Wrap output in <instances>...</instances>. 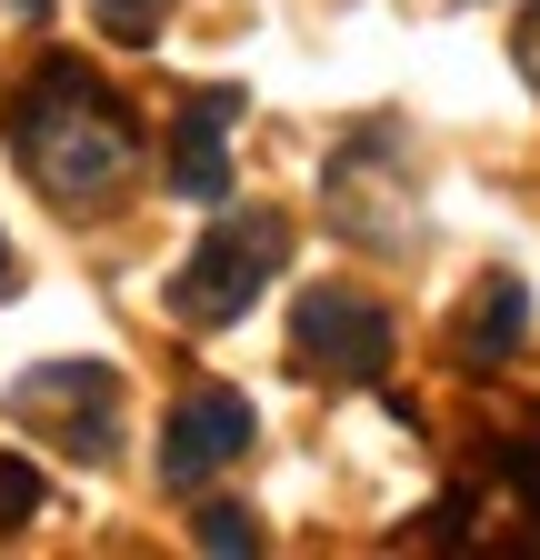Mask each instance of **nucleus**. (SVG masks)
<instances>
[{"mask_svg":"<svg viewBox=\"0 0 540 560\" xmlns=\"http://www.w3.org/2000/svg\"><path fill=\"white\" fill-rule=\"evenodd\" d=\"M11 151H21V171L60 210H101V200L130 190V171H141V130H130V110L101 91V70L40 60L31 91L11 101Z\"/></svg>","mask_w":540,"mask_h":560,"instance_id":"1","label":"nucleus"},{"mask_svg":"<svg viewBox=\"0 0 540 560\" xmlns=\"http://www.w3.org/2000/svg\"><path fill=\"white\" fill-rule=\"evenodd\" d=\"M281 260H291V221L281 210H221L211 241H200L180 260V280H171V320L180 330H231L270 280H281Z\"/></svg>","mask_w":540,"mask_h":560,"instance_id":"2","label":"nucleus"},{"mask_svg":"<svg viewBox=\"0 0 540 560\" xmlns=\"http://www.w3.org/2000/svg\"><path fill=\"white\" fill-rule=\"evenodd\" d=\"M291 361L310 381H380L390 371V311L351 280H310L291 301Z\"/></svg>","mask_w":540,"mask_h":560,"instance_id":"3","label":"nucleus"},{"mask_svg":"<svg viewBox=\"0 0 540 560\" xmlns=\"http://www.w3.org/2000/svg\"><path fill=\"white\" fill-rule=\"evenodd\" d=\"M11 420L21 431H50L71 460H110L120 441V381L101 361H40L11 381Z\"/></svg>","mask_w":540,"mask_h":560,"instance_id":"4","label":"nucleus"},{"mask_svg":"<svg viewBox=\"0 0 540 560\" xmlns=\"http://www.w3.org/2000/svg\"><path fill=\"white\" fill-rule=\"evenodd\" d=\"M250 431H260V420H250V400L240 390H190L180 410H171V431H161V480L171 490H200V480H221L240 451H250Z\"/></svg>","mask_w":540,"mask_h":560,"instance_id":"5","label":"nucleus"},{"mask_svg":"<svg viewBox=\"0 0 540 560\" xmlns=\"http://www.w3.org/2000/svg\"><path fill=\"white\" fill-rule=\"evenodd\" d=\"M231 120H240V91H200L171 130V190L180 200H231Z\"/></svg>","mask_w":540,"mask_h":560,"instance_id":"6","label":"nucleus"},{"mask_svg":"<svg viewBox=\"0 0 540 560\" xmlns=\"http://www.w3.org/2000/svg\"><path fill=\"white\" fill-rule=\"evenodd\" d=\"M530 330V280H481V301H470V320H460V371H501L510 361V340Z\"/></svg>","mask_w":540,"mask_h":560,"instance_id":"7","label":"nucleus"},{"mask_svg":"<svg viewBox=\"0 0 540 560\" xmlns=\"http://www.w3.org/2000/svg\"><path fill=\"white\" fill-rule=\"evenodd\" d=\"M91 21H101L110 40H151V31L171 21V0H91Z\"/></svg>","mask_w":540,"mask_h":560,"instance_id":"8","label":"nucleus"},{"mask_svg":"<svg viewBox=\"0 0 540 560\" xmlns=\"http://www.w3.org/2000/svg\"><path fill=\"white\" fill-rule=\"evenodd\" d=\"M200 550H260V521L231 511V501H211V511H200Z\"/></svg>","mask_w":540,"mask_h":560,"instance_id":"9","label":"nucleus"},{"mask_svg":"<svg viewBox=\"0 0 540 560\" xmlns=\"http://www.w3.org/2000/svg\"><path fill=\"white\" fill-rule=\"evenodd\" d=\"M31 511H40V470L31 460H0V530L31 521Z\"/></svg>","mask_w":540,"mask_h":560,"instance_id":"10","label":"nucleus"},{"mask_svg":"<svg viewBox=\"0 0 540 560\" xmlns=\"http://www.w3.org/2000/svg\"><path fill=\"white\" fill-rule=\"evenodd\" d=\"M520 81H530V91H540V11H530V21H520Z\"/></svg>","mask_w":540,"mask_h":560,"instance_id":"11","label":"nucleus"},{"mask_svg":"<svg viewBox=\"0 0 540 560\" xmlns=\"http://www.w3.org/2000/svg\"><path fill=\"white\" fill-rule=\"evenodd\" d=\"M510 480H520V501L540 511V451H520V460H510Z\"/></svg>","mask_w":540,"mask_h":560,"instance_id":"12","label":"nucleus"},{"mask_svg":"<svg viewBox=\"0 0 540 560\" xmlns=\"http://www.w3.org/2000/svg\"><path fill=\"white\" fill-rule=\"evenodd\" d=\"M11 11H31V21H40V11H50V0H11Z\"/></svg>","mask_w":540,"mask_h":560,"instance_id":"13","label":"nucleus"},{"mask_svg":"<svg viewBox=\"0 0 540 560\" xmlns=\"http://www.w3.org/2000/svg\"><path fill=\"white\" fill-rule=\"evenodd\" d=\"M0 291H11V250H0Z\"/></svg>","mask_w":540,"mask_h":560,"instance_id":"14","label":"nucleus"}]
</instances>
